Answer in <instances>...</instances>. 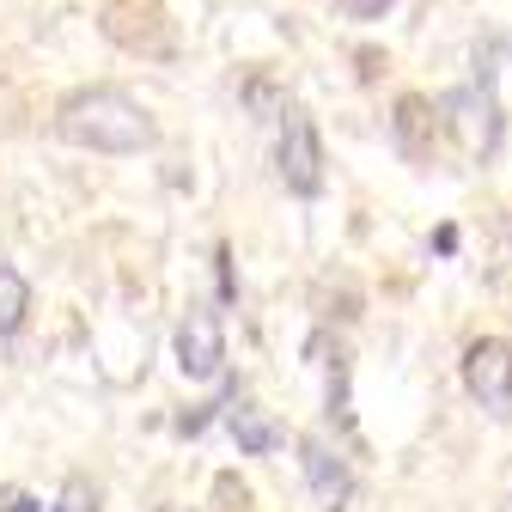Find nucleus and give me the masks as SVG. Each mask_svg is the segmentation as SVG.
<instances>
[{"label":"nucleus","mask_w":512,"mask_h":512,"mask_svg":"<svg viewBox=\"0 0 512 512\" xmlns=\"http://www.w3.org/2000/svg\"><path fill=\"white\" fill-rule=\"evenodd\" d=\"M55 135L68 141V147H86V153H147L159 141V128L153 116L128 98L122 86H80L61 98L55 110Z\"/></svg>","instance_id":"1"},{"label":"nucleus","mask_w":512,"mask_h":512,"mask_svg":"<svg viewBox=\"0 0 512 512\" xmlns=\"http://www.w3.org/2000/svg\"><path fill=\"white\" fill-rule=\"evenodd\" d=\"M439 122L458 135V147H464L470 159H488V153L500 147V104H494L488 80H476V86L452 92V98L439 104Z\"/></svg>","instance_id":"2"},{"label":"nucleus","mask_w":512,"mask_h":512,"mask_svg":"<svg viewBox=\"0 0 512 512\" xmlns=\"http://www.w3.org/2000/svg\"><path fill=\"white\" fill-rule=\"evenodd\" d=\"M464 391H470L494 421L512 415V342L482 336V342L464 348Z\"/></svg>","instance_id":"3"},{"label":"nucleus","mask_w":512,"mask_h":512,"mask_svg":"<svg viewBox=\"0 0 512 512\" xmlns=\"http://www.w3.org/2000/svg\"><path fill=\"white\" fill-rule=\"evenodd\" d=\"M171 354H177V372H183L189 384H208V378H220V372H226V330H220V311H208V305H189V317L177 324V342H171Z\"/></svg>","instance_id":"4"},{"label":"nucleus","mask_w":512,"mask_h":512,"mask_svg":"<svg viewBox=\"0 0 512 512\" xmlns=\"http://www.w3.org/2000/svg\"><path fill=\"white\" fill-rule=\"evenodd\" d=\"M281 183L293 189V196H317L324 189V141H317V128L305 110H281Z\"/></svg>","instance_id":"5"},{"label":"nucleus","mask_w":512,"mask_h":512,"mask_svg":"<svg viewBox=\"0 0 512 512\" xmlns=\"http://www.w3.org/2000/svg\"><path fill=\"white\" fill-rule=\"evenodd\" d=\"M299 470H305L317 506H324V512H348V500H354V470L330 452L324 439H299Z\"/></svg>","instance_id":"6"},{"label":"nucleus","mask_w":512,"mask_h":512,"mask_svg":"<svg viewBox=\"0 0 512 512\" xmlns=\"http://www.w3.org/2000/svg\"><path fill=\"white\" fill-rule=\"evenodd\" d=\"M226 427H232V439H238V452H244V458H269L275 445L287 439V433H281L263 409H250V403H238V409L226 415Z\"/></svg>","instance_id":"7"},{"label":"nucleus","mask_w":512,"mask_h":512,"mask_svg":"<svg viewBox=\"0 0 512 512\" xmlns=\"http://www.w3.org/2000/svg\"><path fill=\"white\" fill-rule=\"evenodd\" d=\"M439 128H445V122H439V110H433L427 98H403V104H397V147H403L409 159L427 153L421 135H439Z\"/></svg>","instance_id":"8"},{"label":"nucleus","mask_w":512,"mask_h":512,"mask_svg":"<svg viewBox=\"0 0 512 512\" xmlns=\"http://www.w3.org/2000/svg\"><path fill=\"white\" fill-rule=\"evenodd\" d=\"M25 311H31V281L13 263H0V336H19Z\"/></svg>","instance_id":"9"},{"label":"nucleus","mask_w":512,"mask_h":512,"mask_svg":"<svg viewBox=\"0 0 512 512\" xmlns=\"http://www.w3.org/2000/svg\"><path fill=\"white\" fill-rule=\"evenodd\" d=\"M336 13L342 19H384V13H391V0H336Z\"/></svg>","instance_id":"10"},{"label":"nucleus","mask_w":512,"mask_h":512,"mask_svg":"<svg viewBox=\"0 0 512 512\" xmlns=\"http://www.w3.org/2000/svg\"><path fill=\"white\" fill-rule=\"evenodd\" d=\"M214 263H220V299H232V293H238V281H232V250H226V244L214 250Z\"/></svg>","instance_id":"11"},{"label":"nucleus","mask_w":512,"mask_h":512,"mask_svg":"<svg viewBox=\"0 0 512 512\" xmlns=\"http://www.w3.org/2000/svg\"><path fill=\"white\" fill-rule=\"evenodd\" d=\"M244 98H250V110H269V104H275L269 80H250V86H244Z\"/></svg>","instance_id":"12"}]
</instances>
